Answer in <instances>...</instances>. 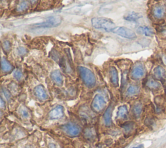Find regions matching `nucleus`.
Wrapping results in <instances>:
<instances>
[{
    "mask_svg": "<svg viewBox=\"0 0 166 148\" xmlns=\"http://www.w3.org/2000/svg\"><path fill=\"white\" fill-rule=\"evenodd\" d=\"M91 24L96 29H103L106 32H112L115 27L112 20L106 18H94L91 19Z\"/></svg>",
    "mask_w": 166,
    "mask_h": 148,
    "instance_id": "obj_1",
    "label": "nucleus"
},
{
    "mask_svg": "<svg viewBox=\"0 0 166 148\" xmlns=\"http://www.w3.org/2000/svg\"><path fill=\"white\" fill-rule=\"evenodd\" d=\"M80 76L84 84L88 88H93L96 84V79L94 74L90 70L84 66L78 68Z\"/></svg>",
    "mask_w": 166,
    "mask_h": 148,
    "instance_id": "obj_2",
    "label": "nucleus"
},
{
    "mask_svg": "<svg viewBox=\"0 0 166 148\" xmlns=\"http://www.w3.org/2000/svg\"><path fill=\"white\" fill-rule=\"evenodd\" d=\"M62 21V17L60 16H50L42 23H38L33 25L34 28H51L55 27L60 24Z\"/></svg>",
    "mask_w": 166,
    "mask_h": 148,
    "instance_id": "obj_3",
    "label": "nucleus"
},
{
    "mask_svg": "<svg viewBox=\"0 0 166 148\" xmlns=\"http://www.w3.org/2000/svg\"><path fill=\"white\" fill-rule=\"evenodd\" d=\"M112 32L128 39H134L136 38V35L134 31L124 27H115L112 31Z\"/></svg>",
    "mask_w": 166,
    "mask_h": 148,
    "instance_id": "obj_4",
    "label": "nucleus"
},
{
    "mask_svg": "<svg viewBox=\"0 0 166 148\" xmlns=\"http://www.w3.org/2000/svg\"><path fill=\"white\" fill-rule=\"evenodd\" d=\"M145 74V68L143 64L141 63H137L133 66L130 76L132 79L139 80L143 78Z\"/></svg>",
    "mask_w": 166,
    "mask_h": 148,
    "instance_id": "obj_5",
    "label": "nucleus"
},
{
    "mask_svg": "<svg viewBox=\"0 0 166 148\" xmlns=\"http://www.w3.org/2000/svg\"><path fill=\"white\" fill-rule=\"evenodd\" d=\"M106 106V101L103 96L97 94L91 103V108L96 112H101Z\"/></svg>",
    "mask_w": 166,
    "mask_h": 148,
    "instance_id": "obj_6",
    "label": "nucleus"
},
{
    "mask_svg": "<svg viewBox=\"0 0 166 148\" xmlns=\"http://www.w3.org/2000/svg\"><path fill=\"white\" fill-rule=\"evenodd\" d=\"M62 131L71 137H76L79 135L81 132V129L79 126L72 123H68L61 127Z\"/></svg>",
    "mask_w": 166,
    "mask_h": 148,
    "instance_id": "obj_7",
    "label": "nucleus"
},
{
    "mask_svg": "<svg viewBox=\"0 0 166 148\" xmlns=\"http://www.w3.org/2000/svg\"><path fill=\"white\" fill-rule=\"evenodd\" d=\"M34 94L38 99L41 101H45L48 98V96H47L45 88L41 85H38L37 87H35Z\"/></svg>",
    "mask_w": 166,
    "mask_h": 148,
    "instance_id": "obj_8",
    "label": "nucleus"
},
{
    "mask_svg": "<svg viewBox=\"0 0 166 148\" xmlns=\"http://www.w3.org/2000/svg\"><path fill=\"white\" fill-rule=\"evenodd\" d=\"M63 114H64L63 106H62L60 105H57L50 111L49 114V116L52 120H57L63 116Z\"/></svg>",
    "mask_w": 166,
    "mask_h": 148,
    "instance_id": "obj_9",
    "label": "nucleus"
},
{
    "mask_svg": "<svg viewBox=\"0 0 166 148\" xmlns=\"http://www.w3.org/2000/svg\"><path fill=\"white\" fill-rule=\"evenodd\" d=\"M110 79L112 85L115 87H118L119 85V78H118V73L116 68L114 66L110 67L109 70Z\"/></svg>",
    "mask_w": 166,
    "mask_h": 148,
    "instance_id": "obj_10",
    "label": "nucleus"
},
{
    "mask_svg": "<svg viewBox=\"0 0 166 148\" xmlns=\"http://www.w3.org/2000/svg\"><path fill=\"white\" fill-rule=\"evenodd\" d=\"M154 77H155V79L157 80H159V81H164L166 78V72L164 68L158 66H156L155 70H154Z\"/></svg>",
    "mask_w": 166,
    "mask_h": 148,
    "instance_id": "obj_11",
    "label": "nucleus"
},
{
    "mask_svg": "<svg viewBox=\"0 0 166 148\" xmlns=\"http://www.w3.org/2000/svg\"><path fill=\"white\" fill-rule=\"evenodd\" d=\"M52 81L58 86H61L63 83V78L59 70H55L51 74Z\"/></svg>",
    "mask_w": 166,
    "mask_h": 148,
    "instance_id": "obj_12",
    "label": "nucleus"
},
{
    "mask_svg": "<svg viewBox=\"0 0 166 148\" xmlns=\"http://www.w3.org/2000/svg\"><path fill=\"white\" fill-rule=\"evenodd\" d=\"M113 111V106L110 105L104 114V121L106 126H110L112 123V114Z\"/></svg>",
    "mask_w": 166,
    "mask_h": 148,
    "instance_id": "obj_13",
    "label": "nucleus"
},
{
    "mask_svg": "<svg viewBox=\"0 0 166 148\" xmlns=\"http://www.w3.org/2000/svg\"><path fill=\"white\" fill-rule=\"evenodd\" d=\"M145 85H146L147 88L151 90H157L160 88V82L153 78L147 79Z\"/></svg>",
    "mask_w": 166,
    "mask_h": 148,
    "instance_id": "obj_14",
    "label": "nucleus"
},
{
    "mask_svg": "<svg viewBox=\"0 0 166 148\" xmlns=\"http://www.w3.org/2000/svg\"><path fill=\"white\" fill-rule=\"evenodd\" d=\"M153 15L157 19H162L165 15V9L161 5H156L153 8Z\"/></svg>",
    "mask_w": 166,
    "mask_h": 148,
    "instance_id": "obj_15",
    "label": "nucleus"
},
{
    "mask_svg": "<svg viewBox=\"0 0 166 148\" xmlns=\"http://www.w3.org/2000/svg\"><path fill=\"white\" fill-rule=\"evenodd\" d=\"M123 18L127 21L135 22L141 18V15L138 13H135V12H130V13L126 14Z\"/></svg>",
    "mask_w": 166,
    "mask_h": 148,
    "instance_id": "obj_16",
    "label": "nucleus"
},
{
    "mask_svg": "<svg viewBox=\"0 0 166 148\" xmlns=\"http://www.w3.org/2000/svg\"><path fill=\"white\" fill-rule=\"evenodd\" d=\"M138 33L145 35L147 37H152L154 35V32L152 29L147 26H141L137 29Z\"/></svg>",
    "mask_w": 166,
    "mask_h": 148,
    "instance_id": "obj_17",
    "label": "nucleus"
},
{
    "mask_svg": "<svg viewBox=\"0 0 166 148\" xmlns=\"http://www.w3.org/2000/svg\"><path fill=\"white\" fill-rule=\"evenodd\" d=\"M1 70L4 73H8L13 70V66L4 57L1 58Z\"/></svg>",
    "mask_w": 166,
    "mask_h": 148,
    "instance_id": "obj_18",
    "label": "nucleus"
},
{
    "mask_svg": "<svg viewBox=\"0 0 166 148\" xmlns=\"http://www.w3.org/2000/svg\"><path fill=\"white\" fill-rule=\"evenodd\" d=\"M140 87L137 85H130L129 88H127L126 91V95L127 96L131 97L137 95L140 92Z\"/></svg>",
    "mask_w": 166,
    "mask_h": 148,
    "instance_id": "obj_19",
    "label": "nucleus"
},
{
    "mask_svg": "<svg viewBox=\"0 0 166 148\" xmlns=\"http://www.w3.org/2000/svg\"><path fill=\"white\" fill-rule=\"evenodd\" d=\"M143 111V106L140 103H137L132 108V113L134 116L136 118H140Z\"/></svg>",
    "mask_w": 166,
    "mask_h": 148,
    "instance_id": "obj_20",
    "label": "nucleus"
},
{
    "mask_svg": "<svg viewBox=\"0 0 166 148\" xmlns=\"http://www.w3.org/2000/svg\"><path fill=\"white\" fill-rule=\"evenodd\" d=\"M84 136L86 139L88 140H93L96 137V132L93 128L88 127L86 128L84 131Z\"/></svg>",
    "mask_w": 166,
    "mask_h": 148,
    "instance_id": "obj_21",
    "label": "nucleus"
},
{
    "mask_svg": "<svg viewBox=\"0 0 166 148\" xmlns=\"http://www.w3.org/2000/svg\"><path fill=\"white\" fill-rule=\"evenodd\" d=\"M127 115H128V109H127V106L123 105L119 107L117 112V116L118 118L124 119L127 118Z\"/></svg>",
    "mask_w": 166,
    "mask_h": 148,
    "instance_id": "obj_22",
    "label": "nucleus"
},
{
    "mask_svg": "<svg viewBox=\"0 0 166 148\" xmlns=\"http://www.w3.org/2000/svg\"><path fill=\"white\" fill-rule=\"evenodd\" d=\"M121 127H122L124 130V131L126 133H130V132H131L133 131V129H134L135 124L134 122H126L125 123L123 124Z\"/></svg>",
    "mask_w": 166,
    "mask_h": 148,
    "instance_id": "obj_23",
    "label": "nucleus"
},
{
    "mask_svg": "<svg viewBox=\"0 0 166 148\" xmlns=\"http://www.w3.org/2000/svg\"><path fill=\"white\" fill-rule=\"evenodd\" d=\"M29 7V3L27 1H26V0H22V1H21L19 4L18 5L17 7H16V11L18 12H23L26 11L27 9Z\"/></svg>",
    "mask_w": 166,
    "mask_h": 148,
    "instance_id": "obj_24",
    "label": "nucleus"
},
{
    "mask_svg": "<svg viewBox=\"0 0 166 148\" xmlns=\"http://www.w3.org/2000/svg\"><path fill=\"white\" fill-rule=\"evenodd\" d=\"M20 116L23 118H25V119H28V118H30V112L27 110V109L25 107H22L20 109Z\"/></svg>",
    "mask_w": 166,
    "mask_h": 148,
    "instance_id": "obj_25",
    "label": "nucleus"
},
{
    "mask_svg": "<svg viewBox=\"0 0 166 148\" xmlns=\"http://www.w3.org/2000/svg\"><path fill=\"white\" fill-rule=\"evenodd\" d=\"M14 78L17 81H21L23 78V73L22 72V71L19 69H17L13 73Z\"/></svg>",
    "mask_w": 166,
    "mask_h": 148,
    "instance_id": "obj_26",
    "label": "nucleus"
},
{
    "mask_svg": "<svg viewBox=\"0 0 166 148\" xmlns=\"http://www.w3.org/2000/svg\"><path fill=\"white\" fill-rule=\"evenodd\" d=\"M11 43L8 40H5L2 43V48L5 52H9L11 50Z\"/></svg>",
    "mask_w": 166,
    "mask_h": 148,
    "instance_id": "obj_27",
    "label": "nucleus"
},
{
    "mask_svg": "<svg viewBox=\"0 0 166 148\" xmlns=\"http://www.w3.org/2000/svg\"><path fill=\"white\" fill-rule=\"evenodd\" d=\"M17 53L20 56H24L27 53V50L24 47H19L17 49Z\"/></svg>",
    "mask_w": 166,
    "mask_h": 148,
    "instance_id": "obj_28",
    "label": "nucleus"
},
{
    "mask_svg": "<svg viewBox=\"0 0 166 148\" xmlns=\"http://www.w3.org/2000/svg\"><path fill=\"white\" fill-rule=\"evenodd\" d=\"M2 91H3V93H4V96H5L6 98H7V99L9 100L11 98V94L10 93V92L8 91L7 89H6L5 88H3Z\"/></svg>",
    "mask_w": 166,
    "mask_h": 148,
    "instance_id": "obj_29",
    "label": "nucleus"
},
{
    "mask_svg": "<svg viewBox=\"0 0 166 148\" xmlns=\"http://www.w3.org/2000/svg\"><path fill=\"white\" fill-rule=\"evenodd\" d=\"M145 123L146 124L147 126L151 127L154 125V123H155V121L153 120V118H147V119L145 120Z\"/></svg>",
    "mask_w": 166,
    "mask_h": 148,
    "instance_id": "obj_30",
    "label": "nucleus"
},
{
    "mask_svg": "<svg viewBox=\"0 0 166 148\" xmlns=\"http://www.w3.org/2000/svg\"><path fill=\"white\" fill-rule=\"evenodd\" d=\"M0 105H1V109H3L5 107V103L4 102V99L2 97H1V101H0Z\"/></svg>",
    "mask_w": 166,
    "mask_h": 148,
    "instance_id": "obj_31",
    "label": "nucleus"
},
{
    "mask_svg": "<svg viewBox=\"0 0 166 148\" xmlns=\"http://www.w3.org/2000/svg\"><path fill=\"white\" fill-rule=\"evenodd\" d=\"M48 148H57V146H56V145L55 144L50 143V144H49Z\"/></svg>",
    "mask_w": 166,
    "mask_h": 148,
    "instance_id": "obj_32",
    "label": "nucleus"
},
{
    "mask_svg": "<svg viewBox=\"0 0 166 148\" xmlns=\"http://www.w3.org/2000/svg\"><path fill=\"white\" fill-rule=\"evenodd\" d=\"M29 1H30V3L32 5H34V4H37L38 0H29Z\"/></svg>",
    "mask_w": 166,
    "mask_h": 148,
    "instance_id": "obj_33",
    "label": "nucleus"
},
{
    "mask_svg": "<svg viewBox=\"0 0 166 148\" xmlns=\"http://www.w3.org/2000/svg\"><path fill=\"white\" fill-rule=\"evenodd\" d=\"M132 148H143V145H139V146H136V147H134Z\"/></svg>",
    "mask_w": 166,
    "mask_h": 148,
    "instance_id": "obj_34",
    "label": "nucleus"
},
{
    "mask_svg": "<svg viewBox=\"0 0 166 148\" xmlns=\"http://www.w3.org/2000/svg\"><path fill=\"white\" fill-rule=\"evenodd\" d=\"M25 148H32V147L31 146H27L25 147Z\"/></svg>",
    "mask_w": 166,
    "mask_h": 148,
    "instance_id": "obj_35",
    "label": "nucleus"
}]
</instances>
